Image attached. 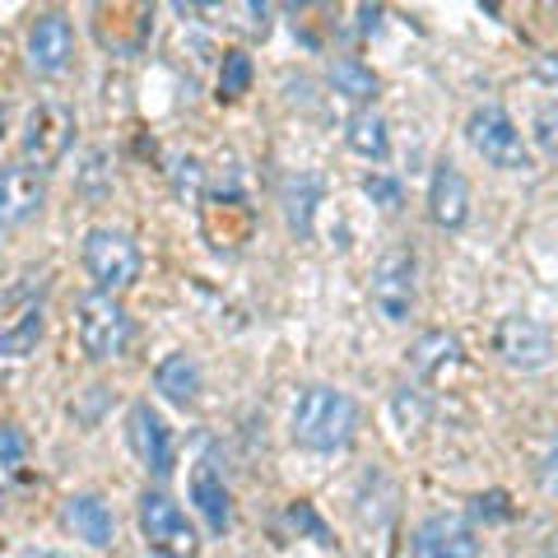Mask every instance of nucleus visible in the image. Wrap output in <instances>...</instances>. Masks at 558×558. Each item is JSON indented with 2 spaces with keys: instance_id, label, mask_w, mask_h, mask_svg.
Wrapping results in <instances>:
<instances>
[{
  "instance_id": "bb28decb",
  "label": "nucleus",
  "mask_w": 558,
  "mask_h": 558,
  "mask_svg": "<svg viewBox=\"0 0 558 558\" xmlns=\"http://www.w3.org/2000/svg\"><path fill=\"white\" fill-rule=\"evenodd\" d=\"M172 172H178V191H182V196H186V186L201 191V163L196 159H178V168H172Z\"/></svg>"
},
{
  "instance_id": "1a4fd4ad",
  "label": "nucleus",
  "mask_w": 558,
  "mask_h": 558,
  "mask_svg": "<svg viewBox=\"0 0 558 558\" xmlns=\"http://www.w3.org/2000/svg\"><path fill=\"white\" fill-rule=\"evenodd\" d=\"M126 442L135 451V461L149 470V475H168L172 470V428L163 424V414L149 405V400H140V405H131L126 414Z\"/></svg>"
},
{
  "instance_id": "a878e982",
  "label": "nucleus",
  "mask_w": 558,
  "mask_h": 558,
  "mask_svg": "<svg viewBox=\"0 0 558 558\" xmlns=\"http://www.w3.org/2000/svg\"><path fill=\"white\" fill-rule=\"evenodd\" d=\"M539 488H545V494H554V498H558V438L549 442V451H545V457H539Z\"/></svg>"
},
{
  "instance_id": "f8f14e48",
  "label": "nucleus",
  "mask_w": 558,
  "mask_h": 558,
  "mask_svg": "<svg viewBox=\"0 0 558 558\" xmlns=\"http://www.w3.org/2000/svg\"><path fill=\"white\" fill-rule=\"evenodd\" d=\"M47 201L43 172H33L28 163H5L0 168V229H20Z\"/></svg>"
},
{
  "instance_id": "4468645a",
  "label": "nucleus",
  "mask_w": 558,
  "mask_h": 558,
  "mask_svg": "<svg viewBox=\"0 0 558 558\" xmlns=\"http://www.w3.org/2000/svg\"><path fill=\"white\" fill-rule=\"evenodd\" d=\"M428 219L447 233L465 229V219H470V182L461 178V168L447 159L433 168V178H428Z\"/></svg>"
},
{
  "instance_id": "c85d7f7f",
  "label": "nucleus",
  "mask_w": 558,
  "mask_h": 558,
  "mask_svg": "<svg viewBox=\"0 0 558 558\" xmlns=\"http://www.w3.org/2000/svg\"><path fill=\"white\" fill-rule=\"evenodd\" d=\"M0 131H5V102H0Z\"/></svg>"
},
{
  "instance_id": "f03ea898",
  "label": "nucleus",
  "mask_w": 558,
  "mask_h": 558,
  "mask_svg": "<svg viewBox=\"0 0 558 558\" xmlns=\"http://www.w3.org/2000/svg\"><path fill=\"white\" fill-rule=\"evenodd\" d=\"M75 336H80V349L94 363H108L117 354H126L135 326L112 293H84L80 307H75Z\"/></svg>"
},
{
  "instance_id": "393cba45",
  "label": "nucleus",
  "mask_w": 558,
  "mask_h": 558,
  "mask_svg": "<svg viewBox=\"0 0 558 558\" xmlns=\"http://www.w3.org/2000/svg\"><path fill=\"white\" fill-rule=\"evenodd\" d=\"M24 451H28L24 433H20V428H10V424H0V465H20V461H24Z\"/></svg>"
},
{
  "instance_id": "9b49d317",
  "label": "nucleus",
  "mask_w": 558,
  "mask_h": 558,
  "mask_svg": "<svg viewBox=\"0 0 558 558\" xmlns=\"http://www.w3.org/2000/svg\"><path fill=\"white\" fill-rule=\"evenodd\" d=\"M70 51H75V33L61 10H47L33 20L28 28V70L33 75H61L70 65Z\"/></svg>"
},
{
  "instance_id": "b1692460",
  "label": "nucleus",
  "mask_w": 558,
  "mask_h": 558,
  "mask_svg": "<svg viewBox=\"0 0 558 558\" xmlns=\"http://www.w3.org/2000/svg\"><path fill=\"white\" fill-rule=\"evenodd\" d=\"M535 145L549 154V159H558V98L554 102H545V108L535 112Z\"/></svg>"
},
{
  "instance_id": "4be33fe9",
  "label": "nucleus",
  "mask_w": 558,
  "mask_h": 558,
  "mask_svg": "<svg viewBox=\"0 0 558 558\" xmlns=\"http://www.w3.org/2000/svg\"><path fill=\"white\" fill-rule=\"evenodd\" d=\"M252 89V57L247 51H229L219 65V94L223 98H242Z\"/></svg>"
},
{
  "instance_id": "6e6552de",
  "label": "nucleus",
  "mask_w": 558,
  "mask_h": 558,
  "mask_svg": "<svg viewBox=\"0 0 558 558\" xmlns=\"http://www.w3.org/2000/svg\"><path fill=\"white\" fill-rule=\"evenodd\" d=\"M373 307L391 326H405L414 312V256L410 252H387L373 270Z\"/></svg>"
},
{
  "instance_id": "f257e3e1",
  "label": "nucleus",
  "mask_w": 558,
  "mask_h": 558,
  "mask_svg": "<svg viewBox=\"0 0 558 558\" xmlns=\"http://www.w3.org/2000/svg\"><path fill=\"white\" fill-rule=\"evenodd\" d=\"M359 428V410L354 400L336 387H307L299 400H293V442L307 451H344L354 442Z\"/></svg>"
},
{
  "instance_id": "f3484780",
  "label": "nucleus",
  "mask_w": 558,
  "mask_h": 558,
  "mask_svg": "<svg viewBox=\"0 0 558 558\" xmlns=\"http://www.w3.org/2000/svg\"><path fill=\"white\" fill-rule=\"evenodd\" d=\"M191 502H196V512H201L209 535H223L233 526V502H229L223 480L215 475V465H196V475H191Z\"/></svg>"
},
{
  "instance_id": "cd10ccee",
  "label": "nucleus",
  "mask_w": 558,
  "mask_h": 558,
  "mask_svg": "<svg viewBox=\"0 0 558 558\" xmlns=\"http://www.w3.org/2000/svg\"><path fill=\"white\" fill-rule=\"evenodd\" d=\"M20 558H75V554H61V549H28Z\"/></svg>"
},
{
  "instance_id": "a211bd4d",
  "label": "nucleus",
  "mask_w": 558,
  "mask_h": 558,
  "mask_svg": "<svg viewBox=\"0 0 558 558\" xmlns=\"http://www.w3.org/2000/svg\"><path fill=\"white\" fill-rule=\"evenodd\" d=\"M154 387H159L163 400H172V405H191L201 391V368L191 354H168L159 368H154Z\"/></svg>"
},
{
  "instance_id": "5701e85b",
  "label": "nucleus",
  "mask_w": 558,
  "mask_h": 558,
  "mask_svg": "<svg viewBox=\"0 0 558 558\" xmlns=\"http://www.w3.org/2000/svg\"><path fill=\"white\" fill-rule=\"evenodd\" d=\"M363 196H368L373 205H381V209H400L405 191H400V182L387 178V172H373V178H363Z\"/></svg>"
},
{
  "instance_id": "7ed1b4c3",
  "label": "nucleus",
  "mask_w": 558,
  "mask_h": 558,
  "mask_svg": "<svg viewBox=\"0 0 558 558\" xmlns=\"http://www.w3.org/2000/svg\"><path fill=\"white\" fill-rule=\"evenodd\" d=\"M465 140H470V149H475L488 168H502V172H526L531 168L526 140H521V131H517V121L508 117V108H498V102H484V108L470 112Z\"/></svg>"
},
{
  "instance_id": "ddd939ff",
  "label": "nucleus",
  "mask_w": 558,
  "mask_h": 558,
  "mask_svg": "<svg viewBox=\"0 0 558 558\" xmlns=\"http://www.w3.org/2000/svg\"><path fill=\"white\" fill-rule=\"evenodd\" d=\"M410 549H414V558H480V539H475V531H470L465 517L438 512L414 531Z\"/></svg>"
},
{
  "instance_id": "20e7f679",
  "label": "nucleus",
  "mask_w": 558,
  "mask_h": 558,
  "mask_svg": "<svg viewBox=\"0 0 558 558\" xmlns=\"http://www.w3.org/2000/svg\"><path fill=\"white\" fill-rule=\"evenodd\" d=\"M84 270L98 284V293H117L131 289L140 279V247L131 233L121 229H89L84 233Z\"/></svg>"
},
{
  "instance_id": "9d476101",
  "label": "nucleus",
  "mask_w": 558,
  "mask_h": 558,
  "mask_svg": "<svg viewBox=\"0 0 558 558\" xmlns=\"http://www.w3.org/2000/svg\"><path fill=\"white\" fill-rule=\"evenodd\" d=\"M498 354L508 368L517 373H535V368H545L549 354H554V340H549V330L539 326L535 317H502L498 322Z\"/></svg>"
},
{
  "instance_id": "0eeeda50",
  "label": "nucleus",
  "mask_w": 558,
  "mask_h": 558,
  "mask_svg": "<svg viewBox=\"0 0 558 558\" xmlns=\"http://www.w3.org/2000/svg\"><path fill=\"white\" fill-rule=\"evenodd\" d=\"M140 531H145L149 549L159 558H186L196 549L191 521L182 517V508L168 494H159V488H145V494H140Z\"/></svg>"
},
{
  "instance_id": "423d86ee",
  "label": "nucleus",
  "mask_w": 558,
  "mask_h": 558,
  "mask_svg": "<svg viewBox=\"0 0 558 558\" xmlns=\"http://www.w3.org/2000/svg\"><path fill=\"white\" fill-rule=\"evenodd\" d=\"M47 307L38 284H14L0 293V359H28L43 340Z\"/></svg>"
},
{
  "instance_id": "39448f33",
  "label": "nucleus",
  "mask_w": 558,
  "mask_h": 558,
  "mask_svg": "<svg viewBox=\"0 0 558 558\" xmlns=\"http://www.w3.org/2000/svg\"><path fill=\"white\" fill-rule=\"evenodd\" d=\"M70 140H75V112L61 108V102H38L28 108L24 117V131H20V149H24V163L33 172H47L65 159Z\"/></svg>"
},
{
  "instance_id": "aec40b11",
  "label": "nucleus",
  "mask_w": 558,
  "mask_h": 558,
  "mask_svg": "<svg viewBox=\"0 0 558 558\" xmlns=\"http://www.w3.org/2000/svg\"><path fill=\"white\" fill-rule=\"evenodd\" d=\"M410 363H414V373L438 377L461 363V344H457V336H447V330H424L410 349Z\"/></svg>"
},
{
  "instance_id": "6ab92c4d",
  "label": "nucleus",
  "mask_w": 558,
  "mask_h": 558,
  "mask_svg": "<svg viewBox=\"0 0 558 558\" xmlns=\"http://www.w3.org/2000/svg\"><path fill=\"white\" fill-rule=\"evenodd\" d=\"M330 89H336L344 102H354V108L363 112L368 102L377 98V75L368 65H363L359 57H340V61H330Z\"/></svg>"
},
{
  "instance_id": "2eb2a0df",
  "label": "nucleus",
  "mask_w": 558,
  "mask_h": 558,
  "mask_svg": "<svg viewBox=\"0 0 558 558\" xmlns=\"http://www.w3.org/2000/svg\"><path fill=\"white\" fill-rule=\"evenodd\" d=\"M61 521H65V526L75 531V539H84L89 549H112V539H117V517H112V508H108V502H102L98 494H75V498H65Z\"/></svg>"
},
{
  "instance_id": "412c9836",
  "label": "nucleus",
  "mask_w": 558,
  "mask_h": 558,
  "mask_svg": "<svg viewBox=\"0 0 558 558\" xmlns=\"http://www.w3.org/2000/svg\"><path fill=\"white\" fill-rule=\"evenodd\" d=\"M344 140H349V149H354V154H363V159H387V149H391L387 121H381L377 112H368V108L349 117Z\"/></svg>"
},
{
  "instance_id": "dca6fc26",
  "label": "nucleus",
  "mask_w": 558,
  "mask_h": 558,
  "mask_svg": "<svg viewBox=\"0 0 558 558\" xmlns=\"http://www.w3.org/2000/svg\"><path fill=\"white\" fill-rule=\"evenodd\" d=\"M279 205H284V223L293 238H312V219H317L322 205V178L317 172H293L279 186Z\"/></svg>"
}]
</instances>
